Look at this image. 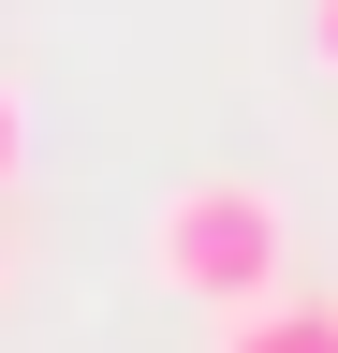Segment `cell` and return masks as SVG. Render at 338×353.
<instances>
[{"mask_svg":"<svg viewBox=\"0 0 338 353\" xmlns=\"http://www.w3.org/2000/svg\"><path fill=\"white\" fill-rule=\"evenodd\" d=\"M147 265L177 294H206V309H265V280H279V192L265 176H191V192H162Z\"/></svg>","mask_w":338,"mask_h":353,"instance_id":"6da1fadb","label":"cell"},{"mask_svg":"<svg viewBox=\"0 0 338 353\" xmlns=\"http://www.w3.org/2000/svg\"><path fill=\"white\" fill-rule=\"evenodd\" d=\"M221 353H338V309H235V324H221Z\"/></svg>","mask_w":338,"mask_h":353,"instance_id":"7a4b0ae2","label":"cell"},{"mask_svg":"<svg viewBox=\"0 0 338 353\" xmlns=\"http://www.w3.org/2000/svg\"><path fill=\"white\" fill-rule=\"evenodd\" d=\"M15 148H30V118H15V88H0V192H15Z\"/></svg>","mask_w":338,"mask_h":353,"instance_id":"3957f363","label":"cell"},{"mask_svg":"<svg viewBox=\"0 0 338 353\" xmlns=\"http://www.w3.org/2000/svg\"><path fill=\"white\" fill-rule=\"evenodd\" d=\"M309 59H324V74H338V0H309Z\"/></svg>","mask_w":338,"mask_h":353,"instance_id":"277c9868","label":"cell"},{"mask_svg":"<svg viewBox=\"0 0 338 353\" xmlns=\"http://www.w3.org/2000/svg\"><path fill=\"white\" fill-rule=\"evenodd\" d=\"M0 294H15V250H0Z\"/></svg>","mask_w":338,"mask_h":353,"instance_id":"5b68a950","label":"cell"}]
</instances>
